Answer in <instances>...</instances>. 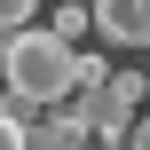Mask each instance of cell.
I'll list each match as a JSON object with an SVG mask.
<instances>
[{"instance_id":"obj_1","label":"cell","mask_w":150,"mask_h":150,"mask_svg":"<svg viewBox=\"0 0 150 150\" xmlns=\"http://www.w3.org/2000/svg\"><path fill=\"white\" fill-rule=\"evenodd\" d=\"M0 79H8V95H24V103H40V111H63L71 47H63L47 24H24V32H8V47H0Z\"/></svg>"},{"instance_id":"obj_2","label":"cell","mask_w":150,"mask_h":150,"mask_svg":"<svg viewBox=\"0 0 150 150\" xmlns=\"http://www.w3.org/2000/svg\"><path fill=\"white\" fill-rule=\"evenodd\" d=\"M134 103H142V79H134V71H111L103 87H79V95H71V119L87 127V142H95V134H103V142H127V127L142 119Z\"/></svg>"},{"instance_id":"obj_3","label":"cell","mask_w":150,"mask_h":150,"mask_svg":"<svg viewBox=\"0 0 150 150\" xmlns=\"http://www.w3.org/2000/svg\"><path fill=\"white\" fill-rule=\"evenodd\" d=\"M87 32H103L111 47H150V0H95L87 8Z\"/></svg>"},{"instance_id":"obj_4","label":"cell","mask_w":150,"mask_h":150,"mask_svg":"<svg viewBox=\"0 0 150 150\" xmlns=\"http://www.w3.org/2000/svg\"><path fill=\"white\" fill-rule=\"evenodd\" d=\"M24 150H87V127H79L71 111H55V119H32V127H24Z\"/></svg>"},{"instance_id":"obj_5","label":"cell","mask_w":150,"mask_h":150,"mask_svg":"<svg viewBox=\"0 0 150 150\" xmlns=\"http://www.w3.org/2000/svg\"><path fill=\"white\" fill-rule=\"evenodd\" d=\"M47 32H55L63 47H79V40H87V8H79V0H55V24H47Z\"/></svg>"},{"instance_id":"obj_6","label":"cell","mask_w":150,"mask_h":150,"mask_svg":"<svg viewBox=\"0 0 150 150\" xmlns=\"http://www.w3.org/2000/svg\"><path fill=\"white\" fill-rule=\"evenodd\" d=\"M32 8H40V0H0V24H8V32H24V24H32Z\"/></svg>"},{"instance_id":"obj_7","label":"cell","mask_w":150,"mask_h":150,"mask_svg":"<svg viewBox=\"0 0 150 150\" xmlns=\"http://www.w3.org/2000/svg\"><path fill=\"white\" fill-rule=\"evenodd\" d=\"M0 150H24V127L16 119H0Z\"/></svg>"},{"instance_id":"obj_8","label":"cell","mask_w":150,"mask_h":150,"mask_svg":"<svg viewBox=\"0 0 150 150\" xmlns=\"http://www.w3.org/2000/svg\"><path fill=\"white\" fill-rule=\"evenodd\" d=\"M127 150H150V119H134V127H127Z\"/></svg>"},{"instance_id":"obj_9","label":"cell","mask_w":150,"mask_h":150,"mask_svg":"<svg viewBox=\"0 0 150 150\" xmlns=\"http://www.w3.org/2000/svg\"><path fill=\"white\" fill-rule=\"evenodd\" d=\"M142 87H150V79H142Z\"/></svg>"}]
</instances>
